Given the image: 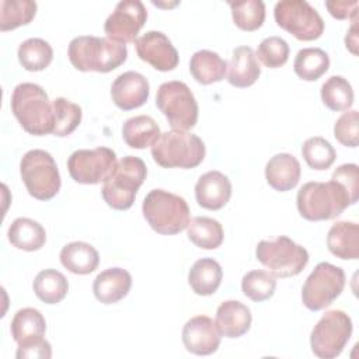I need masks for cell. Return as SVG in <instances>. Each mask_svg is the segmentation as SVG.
Masks as SVG:
<instances>
[{"label": "cell", "mask_w": 359, "mask_h": 359, "mask_svg": "<svg viewBox=\"0 0 359 359\" xmlns=\"http://www.w3.org/2000/svg\"><path fill=\"white\" fill-rule=\"evenodd\" d=\"M118 161L112 149L100 146L95 149H79L67 158L70 177L79 184L104 182L115 170Z\"/></svg>", "instance_id": "4fadbf2b"}, {"label": "cell", "mask_w": 359, "mask_h": 359, "mask_svg": "<svg viewBox=\"0 0 359 359\" xmlns=\"http://www.w3.org/2000/svg\"><path fill=\"white\" fill-rule=\"evenodd\" d=\"M160 136V128L150 115H137L125 121L122 137L132 149L151 147Z\"/></svg>", "instance_id": "83f0119b"}, {"label": "cell", "mask_w": 359, "mask_h": 359, "mask_svg": "<svg viewBox=\"0 0 359 359\" xmlns=\"http://www.w3.org/2000/svg\"><path fill=\"white\" fill-rule=\"evenodd\" d=\"M227 67V81L238 88L252 86L261 74L258 59L255 56V52L250 46L234 48L231 60Z\"/></svg>", "instance_id": "7402d4cb"}, {"label": "cell", "mask_w": 359, "mask_h": 359, "mask_svg": "<svg viewBox=\"0 0 359 359\" xmlns=\"http://www.w3.org/2000/svg\"><path fill=\"white\" fill-rule=\"evenodd\" d=\"M189 72L201 84H212L222 81L227 72V62L219 53L201 49L196 50L189 60Z\"/></svg>", "instance_id": "d4e9b609"}, {"label": "cell", "mask_w": 359, "mask_h": 359, "mask_svg": "<svg viewBox=\"0 0 359 359\" xmlns=\"http://www.w3.org/2000/svg\"><path fill=\"white\" fill-rule=\"evenodd\" d=\"M344 287V269L330 262H320L307 276L302 287V302L309 310L318 311L332 304Z\"/></svg>", "instance_id": "8fae6325"}, {"label": "cell", "mask_w": 359, "mask_h": 359, "mask_svg": "<svg viewBox=\"0 0 359 359\" xmlns=\"http://www.w3.org/2000/svg\"><path fill=\"white\" fill-rule=\"evenodd\" d=\"M50 356L52 346L43 337L18 344L15 352L17 359H49Z\"/></svg>", "instance_id": "7bdbcfd3"}, {"label": "cell", "mask_w": 359, "mask_h": 359, "mask_svg": "<svg viewBox=\"0 0 359 359\" xmlns=\"http://www.w3.org/2000/svg\"><path fill=\"white\" fill-rule=\"evenodd\" d=\"M234 24L244 31L258 29L265 20V4L261 0L229 1Z\"/></svg>", "instance_id": "8d00e7d4"}, {"label": "cell", "mask_w": 359, "mask_h": 359, "mask_svg": "<svg viewBox=\"0 0 359 359\" xmlns=\"http://www.w3.org/2000/svg\"><path fill=\"white\" fill-rule=\"evenodd\" d=\"M330 67V56L320 48H303L297 52L293 63L294 73L306 80L314 81L320 79Z\"/></svg>", "instance_id": "d6a6232c"}, {"label": "cell", "mask_w": 359, "mask_h": 359, "mask_svg": "<svg viewBox=\"0 0 359 359\" xmlns=\"http://www.w3.org/2000/svg\"><path fill=\"white\" fill-rule=\"evenodd\" d=\"M137 56L151 65L156 70H174L180 62L178 52L172 42L161 31H147L135 41Z\"/></svg>", "instance_id": "9a60e30c"}, {"label": "cell", "mask_w": 359, "mask_h": 359, "mask_svg": "<svg viewBox=\"0 0 359 359\" xmlns=\"http://www.w3.org/2000/svg\"><path fill=\"white\" fill-rule=\"evenodd\" d=\"M67 56L70 63L80 72L108 73L126 60L128 49L125 43L109 38L80 35L70 41Z\"/></svg>", "instance_id": "6da1fadb"}, {"label": "cell", "mask_w": 359, "mask_h": 359, "mask_svg": "<svg viewBox=\"0 0 359 359\" xmlns=\"http://www.w3.org/2000/svg\"><path fill=\"white\" fill-rule=\"evenodd\" d=\"M302 168L299 160L289 153H278L265 165L266 182L279 192H286L299 184Z\"/></svg>", "instance_id": "ffe728a7"}, {"label": "cell", "mask_w": 359, "mask_h": 359, "mask_svg": "<svg viewBox=\"0 0 359 359\" xmlns=\"http://www.w3.org/2000/svg\"><path fill=\"white\" fill-rule=\"evenodd\" d=\"M223 271L220 264L213 258H201L194 262L188 272V283L194 293L210 296L220 286Z\"/></svg>", "instance_id": "484cf974"}, {"label": "cell", "mask_w": 359, "mask_h": 359, "mask_svg": "<svg viewBox=\"0 0 359 359\" xmlns=\"http://www.w3.org/2000/svg\"><path fill=\"white\" fill-rule=\"evenodd\" d=\"M11 111L22 129L34 136L53 132V105L45 90L35 83H20L11 94Z\"/></svg>", "instance_id": "7a4b0ae2"}, {"label": "cell", "mask_w": 359, "mask_h": 359, "mask_svg": "<svg viewBox=\"0 0 359 359\" xmlns=\"http://www.w3.org/2000/svg\"><path fill=\"white\" fill-rule=\"evenodd\" d=\"M345 43H346V48L353 53L356 55L358 53V34H356V20H353L349 31L346 32V36H345Z\"/></svg>", "instance_id": "f6af8a7d"}, {"label": "cell", "mask_w": 359, "mask_h": 359, "mask_svg": "<svg viewBox=\"0 0 359 359\" xmlns=\"http://www.w3.org/2000/svg\"><path fill=\"white\" fill-rule=\"evenodd\" d=\"M21 66L28 72H41L49 66L53 50L49 42L42 38H28L20 43L17 50Z\"/></svg>", "instance_id": "1f68e13d"}, {"label": "cell", "mask_w": 359, "mask_h": 359, "mask_svg": "<svg viewBox=\"0 0 359 359\" xmlns=\"http://www.w3.org/2000/svg\"><path fill=\"white\" fill-rule=\"evenodd\" d=\"M325 7L328 8L330 14L338 20L352 18L356 20L358 17V1H346V0H334L325 1Z\"/></svg>", "instance_id": "ee69618b"}, {"label": "cell", "mask_w": 359, "mask_h": 359, "mask_svg": "<svg viewBox=\"0 0 359 359\" xmlns=\"http://www.w3.org/2000/svg\"><path fill=\"white\" fill-rule=\"evenodd\" d=\"M132 276L123 268H108L100 272L93 283L95 299L104 304L122 300L130 290Z\"/></svg>", "instance_id": "d6986e66"}, {"label": "cell", "mask_w": 359, "mask_h": 359, "mask_svg": "<svg viewBox=\"0 0 359 359\" xmlns=\"http://www.w3.org/2000/svg\"><path fill=\"white\" fill-rule=\"evenodd\" d=\"M11 337L18 344L42 338L46 331V323L42 313L34 307H24L18 310L10 325Z\"/></svg>", "instance_id": "f1b7e54d"}, {"label": "cell", "mask_w": 359, "mask_h": 359, "mask_svg": "<svg viewBox=\"0 0 359 359\" xmlns=\"http://www.w3.org/2000/svg\"><path fill=\"white\" fill-rule=\"evenodd\" d=\"M147 20V11L140 0H122L104 22L107 38L119 43L135 42Z\"/></svg>", "instance_id": "5bb4252c"}, {"label": "cell", "mask_w": 359, "mask_h": 359, "mask_svg": "<svg viewBox=\"0 0 359 359\" xmlns=\"http://www.w3.org/2000/svg\"><path fill=\"white\" fill-rule=\"evenodd\" d=\"M62 265L76 275H87L97 269L100 264L98 251L88 243L73 241L60 250Z\"/></svg>", "instance_id": "cb8c5ba5"}, {"label": "cell", "mask_w": 359, "mask_h": 359, "mask_svg": "<svg viewBox=\"0 0 359 359\" xmlns=\"http://www.w3.org/2000/svg\"><path fill=\"white\" fill-rule=\"evenodd\" d=\"M327 247L341 259L359 257V226L355 222H337L327 234Z\"/></svg>", "instance_id": "603a6c76"}, {"label": "cell", "mask_w": 359, "mask_h": 359, "mask_svg": "<svg viewBox=\"0 0 359 359\" xmlns=\"http://www.w3.org/2000/svg\"><path fill=\"white\" fill-rule=\"evenodd\" d=\"M36 13V3L32 0H1L0 1V31H10L31 22Z\"/></svg>", "instance_id": "e575fe53"}, {"label": "cell", "mask_w": 359, "mask_h": 359, "mask_svg": "<svg viewBox=\"0 0 359 359\" xmlns=\"http://www.w3.org/2000/svg\"><path fill=\"white\" fill-rule=\"evenodd\" d=\"M321 100L332 111H348L353 104L351 83L342 76H331L321 86Z\"/></svg>", "instance_id": "836d02e7"}, {"label": "cell", "mask_w": 359, "mask_h": 359, "mask_svg": "<svg viewBox=\"0 0 359 359\" xmlns=\"http://www.w3.org/2000/svg\"><path fill=\"white\" fill-rule=\"evenodd\" d=\"M156 105L172 129L188 130L198 122V102L184 81L163 83L156 94Z\"/></svg>", "instance_id": "9c48e42d"}, {"label": "cell", "mask_w": 359, "mask_h": 359, "mask_svg": "<svg viewBox=\"0 0 359 359\" xmlns=\"http://www.w3.org/2000/svg\"><path fill=\"white\" fill-rule=\"evenodd\" d=\"M150 93L147 79L137 72H125L119 74L111 86V97L114 104L123 109L130 111L142 107Z\"/></svg>", "instance_id": "e0dca14e"}, {"label": "cell", "mask_w": 359, "mask_h": 359, "mask_svg": "<svg viewBox=\"0 0 359 359\" xmlns=\"http://www.w3.org/2000/svg\"><path fill=\"white\" fill-rule=\"evenodd\" d=\"M302 156L307 165L314 170L330 168L337 157L331 143L321 136L309 137L302 146Z\"/></svg>", "instance_id": "f35d334b"}, {"label": "cell", "mask_w": 359, "mask_h": 359, "mask_svg": "<svg viewBox=\"0 0 359 359\" xmlns=\"http://www.w3.org/2000/svg\"><path fill=\"white\" fill-rule=\"evenodd\" d=\"M32 287L39 300L46 304H56L67 294L69 282L62 272L48 268L38 272Z\"/></svg>", "instance_id": "4dcf8cb0"}, {"label": "cell", "mask_w": 359, "mask_h": 359, "mask_svg": "<svg viewBox=\"0 0 359 359\" xmlns=\"http://www.w3.org/2000/svg\"><path fill=\"white\" fill-rule=\"evenodd\" d=\"M276 24L300 41H314L324 31L318 11L306 0H280L275 4Z\"/></svg>", "instance_id": "7c38bea8"}, {"label": "cell", "mask_w": 359, "mask_h": 359, "mask_svg": "<svg viewBox=\"0 0 359 359\" xmlns=\"http://www.w3.org/2000/svg\"><path fill=\"white\" fill-rule=\"evenodd\" d=\"M352 335V320L342 310H328L314 325L310 346L316 356L334 359L341 355Z\"/></svg>", "instance_id": "30bf717a"}, {"label": "cell", "mask_w": 359, "mask_h": 359, "mask_svg": "<svg viewBox=\"0 0 359 359\" xmlns=\"http://www.w3.org/2000/svg\"><path fill=\"white\" fill-rule=\"evenodd\" d=\"M296 203L302 217L317 222L339 216L355 202L339 182L331 180L328 182H306L297 192Z\"/></svg>", "instance_id": "3957f363"}, {"label": "cell", "mask_w": 359, "mask_h": 359, "mask_svg": "<svg viewBox=\"0 0 359 359\" xmlns=\"http://www.w3.org/2000/svg\"><path fill=\"white\" fill-rule=\"evenodd\" d=\"M142 212L149 226L160 234H177L189 223L187 201L164 189H151L142 203Z\"/></svg>", "instance_id": "5b68a950"}, {"label": "cell", "mask_w": 359, "mask_h": 359, "mask_svg": "<svg viewBox=\"0 0 359 359\" xmlns=\"http://www.w3.org/2000/svg\"><path fill=\"white\" fill-rule=\"evenodd\" d=\"M252 316L250 309L238 300H226L216 310L215 324L220 335L226 338H238L251 327Z\"/></svg>", "instance_id": "44dd1931"}, {"label": "cell", "mask_w": 359, "mask_h": 359, "mask_svg": "<svg viewBox=\"0 0 359 359\" xmlns=\"http://www.w3.org/2000/svg\"><path fill=\"white\" fill-rule=\"evenodd\" d=\"M220 332L208 316H196L188 320L182 328V344L194 355L215 353L220 345Z\"/></svg>", "instance_id": "2e32d148"}, {"label": "cell", "mask_w": 359, "mask_h": 359, "mask_svg": "<svg viewBox=\"0 0 359 359\" xmlns=\"http://www.w3.org/2000/svg\"><path fill=\"white\" fill-rule=\"evenodd\" d=\"M257 259L269 269L275 278L299 275L309 262V252L287 236L275 240H261L255 248Z\"/></svg>", "instance_id": "ba28073f"}, {"label": "cell", "mask_w": 359, "mask_h": 359, "mask_svg": "<svg viewBox=\"0 0 359 359\" xmlns=\"http://www.w3.org/2000/svg\"><path fill=\"white\" fill-rule=\"evenodd\" d=\"M276 289L275 276L269 271L254 269L247 272L241 279V290L244 296L252 302H265L271 299Z\"/></svg>", "instance_id": "d590c367"}, {"label": "cell", "mask_w": 359, "mask_h": 359, "mask_svg": "<svg viewBox=\"0 0 359 359\" xmlns=\"http://www.w3.org/2000/svg\"><path fill=\"white\" fill-rule=\"evenodd\" d=\"M52 105L55 114V126L52 133L60 137L69 136L81 122V108L65 97L55 98Z\"/></svg>", "instance_id": "74e56055"}, {"label": "cell", "mask_w": 359, "mask_h": 359, "mask_svg": "<svg viewBox=\"0 0 359 359\" xmlns=\"http://www.w3.org/2000/svg\"><path fill=\"white\" fill-rule=\"evenodd\" d=\"M358 111L351 109L344 112L334 125V136L346 147H356L359 143L358 133Z\"/></svg>", "instance_id": "60d3db41"}, {"label": "cell", "mask_w": 359, "mask_h": 359, "mask_svg": "<svg viewBox=\"0 0 359 359\" xmlns=\"http://www.w3.org/2000/svg\"><path fill=\"white\" fill-rule=\"evenodd\" d=\"M147 175L146 164L136 156H126L118 161L114 172L104 181L101 195L108 206L116 210L129 209L137 189Z\"/></svg>", "instance_id": "8992f818"}, {"label": "cell", "mask_w": 359, "mask_h": 359, "mask_svg": "<svg viewBox=\"0 0 359 359\" xmlns=\"http://www.w3.org/2000/svg\"><path fill=\"white\" fill-rule=\"evenodd\" d=\"M331 180L339 182L353 202L358 201V192H359V168L356 164H342L332 172Z\"/></svg>", "instance_id": "b9f144b4"}, {"label": "cell", "mask_w": 359, "mask_h": 359, "mask_svg": "<svg viewBox=\"0 0 359 359\" xmlns=\"http://www.w3.org/2000/svg\"><path fill=\"white\" fill-rule=\"evenodd\" d=\"M8 241L18 250L36 251L46 241V231L38 222L28 217H17L8 227Z\"/></svg>", "instance_id": "4316f807"}, {"label": "cell", "mask_w": 359, "mask_h": 359, "mask_svg": "<svg viewBox=\"0 0 359 359\" xmlns=\"http://www.w3.org/2000/svg\"><path fill=\"white\" fill-rule=\"evenodd\" d=\"M205 153L199 136L180 129L160 133L151 146L153 160L164 168H194L203 161Z\"/></svg>", "instance_id": "277c9868"}, {"label": "cell", "mask_w": 359, "mask_h": 359, "mask_svg": "<svg viewBox=\"0 0 359 359\" xmlns=\"http://www.w3.org/2000/svg\"><path fill=\"white\" fill-rule=\"evenodd\" d=\"M255 56L266 67L276 69L283 66L287 62L289 45L283 38L272 35L261 41V43L257 48Z\"/></svg>", "instance_id": "ab89813d"}, {"label": "cell", "mask_w": 359, "mask_h": 359, "mask_svg": "<svg viewBox=\"0 0 359 359\" xmlns=\"http://www.w3.org/2000/svg\"><path fill=\"white\" fill-rule=\"evenodd\" d=\"M20 174L28 194L35 199H52L60 189L62 181L56 161L42 149L29 150L22 156Z\"/></svg>", "instance_id": "52a82bcc"}, {"label": "cell", "mask_w": 359, "mask_h": 359, "mask_svg": "<svg viewBox=\"0 0 359 359\" xmlns=\"http://www.w3.org/2000/svg\"><path fill=\"white\" fill-rule=\"evenodd\" d=\"M231 196V182L220 171L212 170L199 177L195 185V198L199 206L209 210L222 209Z\"/></svg>", "instance_id": "ac0fdd59"}, {"label": "cell", "mask_w": 359, "mask_h": 359, "mask_svg": "<svg viewBox=\"0 0 359 359\" xmlns=\"http://www.w3.org/2000/svg\"><path fill=\"white\" fill-rule=\"evenodd\" d=\"M188 238L199 248L215 250L223 243V227L222 224L208 216H196L189 220L187 226Z\"/></svg>", "instance_id": "f546056e"}]
</instances>
